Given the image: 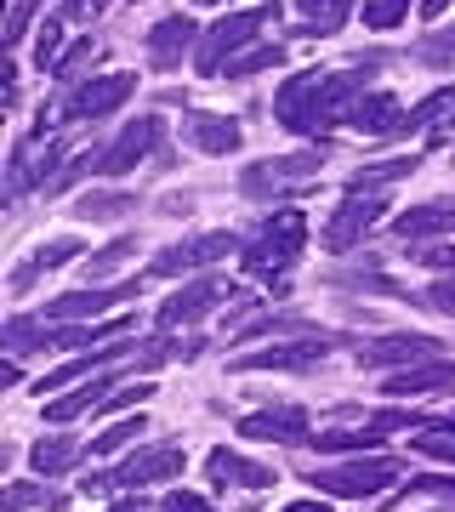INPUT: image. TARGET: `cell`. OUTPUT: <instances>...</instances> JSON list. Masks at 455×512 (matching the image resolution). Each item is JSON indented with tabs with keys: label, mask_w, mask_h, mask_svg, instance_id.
Wrapping results in <instances>:
<instances>
[{
	"label": "cell",
	"mask_w": 455,
	"mask_h": 512,
	"mask_svg": "<svg viewBox=\"0 0 455 512\" xmlns=\"http://www.w3.org/2000/svg\"><path fill=\"white\" fill-rule=\"evenodd\" d=\"M364 97V74H291L279 97H273V114L285 131H319V126H336L347 120V109Z\"/></svg>",
	"instance_id": "1"
},
{
	"label": "cell",
	"mask_w": 455,
	"mask_h": 512,
	"mask_svg": "<svg viewBox=\"0 0 455 512\" xmlns=\"http://www.w3.org/2000/svg\"><path fill=\"white\" fill-rule=\"evenodd\" d=\"M302 239H308V217H302L296 205H279V211L256 228V239L245 245V256H239V262H245V274L279 279L296 256H302Z\"/></svg>",
	"instance_id": "2"
},
{
	"label": "cell",
	"mask_w": 455,
	"mask_h": 512,
	"mask_svg": "<svg viewBox=\"0 0 455 512\" xmlns=\"http://www.w3.org/2000/svg\"><path fill=\"white\" fill-rule=\"evenodd\" d=\"M268 23H279V6H256V12H228L222 23H211V29L200 35L194 69H200V74H222L239 52H245V46H256V35H262Z\"/></svg>",
	"instance_id": "3"
},
{
	"label": "cell",
	"mask_w": 455,
	"mask_h": 512,
	"mask_svg": "<svg viewBox=\"0 0 455 512\" xmlns=\"http://www.w3.org/2000/svg\"><path fill=\"white\" fill-rule=\"evenodd\" d=\"M399 473H404V461H399V456H353V461H336V467H313L308 484H313L319 495L364 501V495H382Z\"/></svg>",
	"instance_id": "4"
},
{
	"label": "cell",
	"mask_w": 455,
	"mask_h": 512,
	"mask_svg": "<svg viewBox=\"0 0 455 512\" xmlns=\"http://www.w3.org/2000/svg\"><path fill=\"white\" fill-rule=\"evenodd\" d=\"M137 92V74H97V80H80L63 92V103L40 109V120L52 114V126H74V120H109L126 97Z\"/></svg>",
	"instance_id": "5"
},
{
	"label": "cell",
	"mask_w": 455,
	"mask_h": 512,
	"mask_svg": "<svg viewBox=\"0 0 455 512\" xmlns=\"http://www.w3.org/2000/svg\"><path fill=\"white\" fill-rule=\"evenodd\" d=\"M410 427H421V416H410V410H376L359 427H325V433H313V450L319 456H364V450L382 444V433H410Z\"/></svg>",
	"instance_id": "6"
},
{
	"label": "cell",
	"mask_w": 455,
	"mask_h": 512,
	"mask_svg": "<svg viewBox=\"0 0 455 512\" xmlns=\"http://www.w3.org/2000/svg\"><path fill=\"white\" fill-rule=\"evenodd\" d=\"M319 160H325V148H308V154H279V160L251 165V171L239 177V188H245L251 200H285L291 188H302V183L319 177Z\"/></svg>",
	"instance_id": "7"
},
{
	"label": "cell",
	"mask_w": 455,
	"mask_h": 512,
	"mask_svg": "<svg viewBox=\"0 0 455 512\" xmlns=\"http://www.w3.org/2000/svg\"><path fill=\"white\" fill-rule=\"evenodd\" d=\"M234 251H239V239H234V234H200V239H182V245L160 251L148 274H154V279L200 274V268H211V262H222V256H234Z\"/></svg>",
	"instance_id": "8"
},
{
	"label": "cell",
	"mask_w": 455,
	"mask_h": 512,
	"mask_svg": "<svg viewBox=\"0 0 455 512\" xmlns=\"http://www.w3.org/2000/svg\"><path fill=\"white\" fill-rule=\"evenodd\" d=\"M143 291V279H126V285H86V291H69V296H52L40 319H103L109 308L131 302V296Z\"/></svg>",
	"instance_id": "9"
},
{
	"label": "cell",
	"mask_w": 455,
	"mask_h": 512,
	"mask_svg": "<svg viewBox=\"0 0 455 512\" xmlns=\"http://www.w3.org/2000/svg\"><path fill=\"white\" fill-rule=\"evenodd\" d=\"M387 200L382 194H347L342 205H336V217L325 222V251H353L376 222H382Z\"/></svg>",
	"instance_id": "10"
},
{
	"label": "cell",
	"mask_w": 455,
	"mask_h": 512,
	"mask_svg": "<svg viewBox=\"0 0 455 512\" xmlns=\"http://www.w3.org/2000/svg\"><path fill=\"white\" fill-rule=\"evenodd\" d=\"M438 336H421V330H393L382 342H364L359 348V365L364 370H393V365H421V359H438Z\"/></svg>",
	"instance_id": "11"
},
{
	"label": "cell",
	"mask_w": 455,
	"mask_h": 512,
	"mask_svg": "<svg viewBox=\"0 0 455 512\" xmlns=\"http://www.w3.org/2000/svg\"><path fill=\"white\" fill-rule=\"evenodd\" d=\"M200 52V23L188 18V12H171V18H160L154 29H148V63L160 74L182 69V57Z\"/></svg>",
	"instance_id": "12"
},
{
	"label": "cell",
	"mask_w": 455,
	"mask_h": 512,
	"mask_svg": "<svg viewBox=\"0 0 455 512\" xmlns=\"http://www.w3.org/2000/svg\"><path fill=\"white\" fill-rule=\"evenodd\" d=\"M160 143H165L160 120H131V126L103 148V177H126V171H137V165H143Z\"/></svg>",
	"instance_id": "13"
},
{
	"label": "cell",
	"mask_w": 455,
	"mask_h": 512,
	"mask_svg": "<svg viewBox=\"0 0 455 512\" xmlns=\"http://www.w3.org/2000/svg\"><path fill=\"white\" fill-rule=\"evenodd\" d=\"M222 296H239V291H234V285H222V279H194V285H182L171 302H160V330H177V325L205 319Z\"/></svg>",
	"instance_id": "14"
},
{
	"label": "cell",
	"mask_w": 455,
	"mask_h": 512,
	"mask_svg": "<svg viewBox=\"0 0 455 512\" xmlns=\"http://www.w3.org/2000/svg\"><path fill=\"white\" fill-rule=\"evenodd\" d=\"M325 359V336H302V342H279V348H256V353H239L234 370L251 376V370H313Z\"/></svg>",
	"instance_id": "15"
},
{
	"label": "cell",
	"mask_w": 455,
	"mask_h": 512,
	"mask_svg": "<svg viewBox=\"0 0 455 512\" xmlns=\"http://www.w3.org/2000/svg\"><path fill=\"white\" fill-rule=\"evenodd\" d=\"M177 473H182L177 444H148V450H137L131 461L114 467V490H143V484H160V478H177Z\"/></svg>",
	"instance_id": "16"
},
{
	"label": "cell",
	"mask_w": 455,
	"mask_h": 512,
	"mask_svg": "<svg viewBox=\"0 0 455 512\" xmlns=\"http://www.w3.org/2000/svg\"><path fill=\"white\" fill-rule=\"evenodd\" d=\"M382 393L393 399H421V393H455V359H421V365H404L382 382Z\"/></svg>",
	"instance_id": "17"
},
{
	"label": "cell",
	"mask_w": 455,
	"mask_h": 512,
	"mask_svg": "<svg viewBox=\"0 0 455 512\" xmlns=\"http://www.w3.org/2000/svg\"><path fill=\"white\" fill-rule=\"evenodd\" d=\"M239 439L313 444V433H308V410H302V404H279V410H262V416H245V421H239Z\"/></svg>",
	"instance_id": "18"
},
{
	"label": "cell",
	"mask_w": 455,
	"mask_h": 512,
	"mask_svg": "<svg viewBox=\"0 0 455 512\" xmlns=\"http://www.w3.org/2000/svg\"><path fill=\"white\" fill-rule=\"evenodd\" d=\"M205 473H211V484H217V490H268V484H273V467L245 461L239 450H211Z\"/></svg>",
	"instance_id": "19"
},
{
	"label": "cell",
	"mask_w": 455,
	"mask_h": 512,
	"mask_svg": "<svg viewBox=\"0 0 455 512\" xmlns=\"http://www.w3.org/2000/svg\"><path fill=\"white\" fill-rule=\"evenodd\" d=\"M347 126H359L364 137H404V109L387 92H370L347 109Z\"/></svg>",
	"instance_id": "20"
},
{
	"label": "cell",
	"mask_w": 455,
	"mask_h": 512,
	"mask_svg": "<svg viewBox=\"0 0 455 512\" xmlns=\"http://www.w3.org/2000/svg\"><path fill=\"white\" fill-rule=\"evenodd\" d=\"M393 234L399 239H433V234H455V200H427L416 205V211H404V217H393Z\"/></svg>",
	"instance_id": "21"
},
{
	"label": "cell",
	"mask_w": 455,
	"mask_h": 512,
	"mask_svg": "<svg viewBox=\"0 0 455 512\" xmlns=\"http://www.w3.org/2000/svg\"><path fill=\"white\" fill-rule=\"evenodd\" d=\"M182 137L200 148V154H234L239 148V126L228 114H188L182 120Z\"/></svg>",
	"instance_id": "22"
},
{
	"label": "cell",
	"mask_w": 455,
	"mask_h": 512,
	"mask_svg": "<svg viewBox=\"0 0 455 512\" xmlns=\"http://www.w3.org/2000/svg\"><path fill=\"white\" fill-rule=\"evenodd\" d=\"M74 256H86V245H80V239H46V245L23 262L18 274H12V291H29L40 274H52V268H63V262H74Z\"/></svg>",
	"instance_id": "23"
},
{
	"label": "cell",
	"mask_w": 455,
	"mask_h": 512,
	"mask_svg": "<svg viewBox=\"0 0 455 512\" xmlns=\"http://www.w3.org/2000/svg\"><path fill=\"white\" fill-rule=\"evenodd\" d=\"M114 382H120V370H103V376H91V382H80L69 393V399H57V404H46V416L52 421H74V416H86V410H97V404L114 393Z\"/></svg>",
	"instance_id": "24"
},
{
	"label": "cell",
	"mask_w": 455,
	"mask_h": 512,
	"mask_svg": "<svg viewBox=\"0 0 455 512\" xmlns=\"http://www.w3.org/2000/svg\"><path fill=\"white\" fill-rule=\"evenodd\" d=\"M416 154H399V160H376V165H364V171H353L347 177V194H382V188H393L399 177H410L416 171Z\"/></svg>",
	"instance_id": "25"
},
{
	"label": "cell",
	"mask_w": 455,
	"mask_h": 512,
	"mask_svg": "<svg viewBox=\"0 0 455 512\" xmlns=\"http://www.w3.org/2000/svg\"><path fill=\"white\" fill-rule=\"evenodd\" d=\"M80 456H86V450H80L74 439H40L35 450H29V467H35V473H46V478H57V473H69Z\"/></svg>",
	"instance_id": "26"
},
{
	"label": "cell",
	"mask_w": 455,
	"mask_h": 512,
	"mask_svg": "<svg viewBox=\"0 0 455 512\" xmlns=\"http://www.w3.org/2000/svg\"><path fill=\"white\" fill-rule=\"evenodd\" d=\"M296 12H302V23H308L302 35H336L353 6H347V0H296Z\"/></svg>",
	"instance_id": "27"
},
{
	"label": "cell",
	"mask_w": 455,
	"mask_h": 512,
	"mask_svg": "<svg viewBox=\"0 0 455 512\" xmlns=\"http://www.w3.org/2000/svg\"><path fill=\"white\" fill-rule=\"evenodd\" d=\"M285 63V46L279 40H268V46H251V52H239L228 69H222V80H251V74H268Z\"/></svg>",
	"instance_id": "28"
},
{
	"label": "cell",
	"mask_w": 455,
	"mask_h": 512,
	"mask_svg": "<svg viewBox=\"0 0 455 512\" xmlns=\"http://www.w3.org/2000/svg\"><path fill=\"white\" fill-rule=\"evenodd\" d=\"M126 211H137L131 194H80V200H74V217L80 222H120Z\"/></svg>",
	"instance_id": "29"
},
{
	"label": "cell",
	"mask_w": 455,
	"mask_h": 512,
	"mask_svg": "<svg viewBox=\"0 0 455 512\" xmlns=\"http://www.w3.org/2000/svg\"><path fill=\"white\" fill-rule=\"evenodd\" d=\"M143 433H148V421H143V410H137L131 421H114V427H103V433L91 439V456H120V450H126V444H137Z\"/></svg>",
	"instance_id": "30"
},
{
	"label": "cell",
	"mask_w": 455,
	"mask_h": 512,
	"mask_svg": "<svg viewBox=\"0 0 455 512\" xmlns=\"http://www.w3.org/2000/svg\"><path fill=\"white\" fill-rule=\"evenodd\" d=\"M421 495L455 501V473H416V478H410V484H404L399 495H393V507H410V501H421Z\"/></svg>",
	"instance_id": "31"
},
{
	"label": "cell",
	"mask_w": 455,
	"mask_h": 512,
	"mask_svg": "<svg viewBox=\"0 0 455 512\" xmlns=\"http://www.w3.org/2000/svg\"><path fill=\"white\" fill-rule=\"evenodd\" d=\"M438 114H455V86H438L433 97H421L416 109L404 114V137H410V131H427Z\"/></svg>",
	"instance_id": "32"
},
{
	"label": "cell",
	"mask_w": 455,
	"mask_h": 512,
	"mask_svg": "<svg viewBox=\"0 0 455 512\" xmlns=\"http://www.w3.org/2000/svg\"><path fill=\"white\" fill-rule=\"evenodd\" d=\"M91 57H97V40L80 35V40L69 46V52L57 57V69H52V74H57V86H80V69H86Z\"/></svg>",
	"instance_id": "33"
},
{
	"label": "cell",
	"mask_w": 455,
	"mask_h": 512,
	"mask_svg": "<svg viewBox=\"0 0 455 512\" xmlns=\"http://www.w3.org/2000/svg\"><path fill=\"white\" fill-rule=\"evenodd\" d=\"M416 456H433V461H450L455 467V427H421L416 439H410Z\"/></svg>",
	"instance_id": "34"
},
{
	"label": "cell",
	"mask_w": 455,
	"mask_h": 512,
	"mask_svg": "<svg viewBox=\"0 0 455 512\" xmlns=\"http://www.w3.org/2000/svg\"><path fill=\"white\" fill-rule=\"evenodd\" d=\"M131 251H137V239H114V245H103V251H91L86 256V285H97L103 274H114Z\"/></svg>",
	"instance_id": "35"
},
{
	"label": "cell",
	"mask_w": 455,
	"mask_h": 512,
	"mask_svg": "<svg viewBox=\"0 0 455 512\" xmlns=\"http://www.w3.org/2000/svg\"><path fill=\"white\" fill-rule=\"evenodd\" d=\"M416 63H433V69H444V63H455V29H444V35H427L416 40Z\"/></svg>",
	"instance_id": "36"
},
{
	"label": "cell",
	"mask_w": 455,
	"mask_h": 512,
	"mask_svg": "<svg viewBox=\"0 0 455 512\" xmlns=\"http://www.w3.org/2000/svg\"><path fill=\"white\" fill-rule=\"evenodd\" d=\"M57 52H63V23L46 18L35 35V69H57Z\"/></svg>",
	"instance_id": "37"
},
{
	"label": "cell",
	"mask_w": 455,
	"mask_h": 512,
	"mask_svg": "<svg viewBox=\"0 0 455 512\" xmlns=\"http://www.w3.org/2000/svg\"><path fill=\"white\" fill-rule=\"evenodd\" d=\"M410 12V0H364V29H393Z\"/></svg>",
	"instance_id": "38"
},
{
	"label": "cell",
	"mask_w": 455,
	"mask_h": 512,
	"mask_svg": "<svg viewBox=\"0 0 455 512\" xmlns=\"http://www.w3.org/2000/svg\"><path fill=\"white\" fill-rule=\"evenodd\" d=\"M63 495L57 490H40V484H12L6 490V512H18V507H57Z\"/></svg>",
	"instance_id": "39"
},
{
	"label": "cell",
	"mask_w": 455,
	"mask_h": 512,
	"mask_svg": "<svg viewBox=\"0 0 455 512\" xmlns=\"http://www.w3.org/2000/svg\"><path fill=\"white\" fill-rule=\"evenodd\" d=\"M29 18H35V0H12V18H6V46H18L29 35Z\"/></svg>",
	"instance_id": "40"
},
{
	"label": "cell",
	"mask_w": 455,
	"mask_h": 512,
	"mask_svg": "<svg viewBox=\"0 0 455 512\" xmlns=\"http://www.w3.org/2000/svg\"><path fill=\"white\" fill-rule=\"evenodd\" d=\"M421 308H433V313H444V319H455V279H438L433 291L421 296Z\"/></svg>",
	"instance_id": "41"
},
{
	"label": "cell",
	"mask_w": 455,
	"mask_h": 512,
	"mask_svg": "<svg viewBox=\"0 0 455 512\" xmlns=\"http://www.w3.org/2000/svg\"><path fill=\"white\" fill-rule=\"evenodd\" d=\"M160 512H211V501L205 495H188V490H171L160 501Z\"/></svg>",
	"instance_id": "42"
},
{
	"label": "cell",
	"mask_w": 455,
	"mask_h": 512,
	"mask_svg": "<svg viewBox=\"0 0 455 512\" xmlns=\"http://www.w3.org/2000/svg\"><path fill=\"white\" fill-rule=\"evenodd\" d=\"M450 6H455V0H421V23H438Z\"/></svg>",
	"instance_id": "43"
},
{
	"label": "cell",
	"mask_w": 455,
	"mask_h": 512,
	"mask_svg": "<svg viewBox=\"0 0 455 512\" xmlns=\"http://www.w3.org/2000/svg\"><path fill=\"white\" fill-rule=\"evenodd\" d=\"M103 6H109V0H69V12H74V18H97Z\"/></svg>",
	"instance_id": "44"
},
{
	"label": "cell",
	"mask_w": 455,
	"mask_h": 512,
	"mask_svg": "<svg viewBox=\"0 0 455 512\" xmlns=\"http://www.w3.org/2000/svg\"><path fill=\"white\" fill-rule=\"evenodd\" d=\"M0 382H6V387H18V382H23V370H18V359H6V365H0Z\"/></svg>",
	"instance_id": "45"
},
{
	"label": "cell",
	"mask_w": 455,
	"mask_h": 512,
	"mask_svg": "<svg viewBox=\"0 0 455 512\" xmlns=\"http://www.w3.org/2000/svg\"><path fill=\"white\" fill-rule=\"evenodd\" d=\"M279 512H330L325 501H291V507H279Z\"/></svg>",
	"instance_id": "46"
},
{
	"label": "cell",
	"mask_w": 455,
	"mask_h": 512,
	"mask_svg": "<svg viewBox=\"0 0 455 512\" xmlns=\"http://www.w3.org/2000/svg\"><path fill=\"white\" fill-rule=\"evenodd\" d=\"M109 512H143V507H137V501H120V507H109Z\"/></svg>",
	"instance_id": "47"
},
{
	"label": "cell",
	"mask_w": 455,
	"mask_h": 512,
	"mask_svg": "<svg viewBox=\"0 0 455 512\" xmlns=\"http://www.w3.org/2000/svg\"><path fill=\"white\" fill-rule=\"evenodd\" d=\"M194 6H217V0H194Z\"/></svg>",
	"instance_id": "48"
},
{
	"label": "cell",
	"mask_w": 455,
	"mask_h": 512,
	"mask_svg": "<svg viewBox=\"0 0 455 512\" xmlns=\"http://www.w3.org/2000/svg\"><path fill=\"white\" fill-rule=\"evenodd\" d=\"M438 512H455V507H438Z\"/></svg>",
	"instance_id": "49"
},
{
	"label": "cell",
	"mask_w": 455,
	"mask_h": 512,
	"mask_svg": "<svg viewBox=\"0 0 455 512\" xmlns=\"http://www.w3.org/2000/svg\"><path fill=\"white\" fill-rule=\"evenodd\" d=\"M450 427H455V416H450Z\"/></svg>",
	"instance_id": "50"
}]
</instances>
